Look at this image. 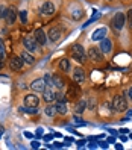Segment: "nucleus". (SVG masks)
<instances>
[{"mask_svg":"<svg viewBox=\"0 0 132 150\" xmlns=\"http://www.w3.org/2000/svg\"><path fill=\"white\" fill-rule=\"evenodd\" d=\"M3 18L6 20L8 24H14L15 23V18H17V11H15V8H8V9L5 11V17Z\"/></svg>","mask_w":132,"mask_h":150,"instance_id":"6e6552de","label":"nucleus"},{"mask_svg":"<svg viewBox=\"0 0 132 150\" xmlns=\"http://www.w3.org/2000/svg\"><path fill=\"white\" fill-rule=\"evenodd\" d=\"M23 46H24V49L28 52H35L37 47H38V42L35 41V38H32V37H26L23 40Z\"/></svg>","mask_w":132,"mask_h":150,"instance_id":"423d86ee","label":"nucleus"},{"mask_svg":"<svg viewBox=\"0 0 132 150\" xmlns=\"http://www.w3.org/2000/svg\"><path fill=\"white\" fill-rule=\"evenodd\" d=\"M106 33H108L106 28H99V29H96V30L93 32L91 40H94V41H102L103 38H106Z\"/></svg>","mask_w":132,"mask_h":150,"instance_id":"f8f14e48","label":"nucleus"},{"mask_svg":"<svg viewBox=\"0 0 132 150\" xmlns=\"http://www.w3.org/2000/svg\"><path fill=\"white\" fill-rule=\"evenodd\" d=\"M125 23H126V17H125L123 12H117L111 20V24L116 30H121L123 28H125Z\"/></svg>","mask_w":132,"mask_h":150,"instance_id":"7ed1b4c3","label":"nucleus"},{"mask_svg":"<svg viewBox=\"0 0 132 150\" xmlns=\"http://www.w3.org/2000/svg\"><path fill=\"white\" fill-rule=\"evenodd\" d=\"M35 41L38 42V46H44V44H46V41H47V37H46V32H44L43 29H37L35 30Z\"/></svg>","mask_w":132,"mask_h":150,"instance_id":"4468645a","label":"nucleus"},{"mask_svg":"<svg viewBox=\"0 0 132 150\" xmlns=\"http://www.w3.org/2000/svg\"><path fill=\"white\" fill-rule=\"evenodd\" d=\"M96 147H97V144H96V143H91L90 144V149H96Z\"/></svg>","mask_w":132,"mask_h":150,"instance_id":"c9c22d12","label":"nucleus"},{"mask_svg":"<svg viewBox=\"0 0 132 150\" xmlns=\"http://www.w3.org/2000/svg\"><path fill=\"white\" fill-rule=\"evenodd\" d=\"M85 108H87V102L85 100H79L77 105H76V108H75V112L76 114H82L85 111Z\"/></svg>","mask_w":132,"mask_h":150,"instance_id":"412c9836","label":"nucleus"},{"mask_svg":"<svg viewBox=\"0 0 132 150\" xmlns=\"http://www.w3.org/2000/svg\"><path fill=\"white\" fill-rule=\"evenodd\" d=\"M56 99H58V100H65V99H64V94H59V93L56 94Z\"/></svg>","mask_w":132,"mask_h":150,"instance_id":"473e14b6","label":"nucleus"},{"mask_svg":"<svg viewBox=\"0 0 132 150\" xmlns=\"http://www.w3.org/2000/svg\"><path fill=\"white\" fill-rule=\"evenodd\" d=\"M99 49H100L102 53H105V55H109L111 52H112V41H111L109 38H103V40L100 41V46H99Z\"/></svg>","mask_w":132,"mask_h":150,"instance_id":"0eeeda50","label":"nucleus"},{"mask_svg":"<svg viewBox=\"0 0 132 150\" xmlns=\"http://www.w3.org/2000/svg\"><path fill=\"white\" fill-rule=\"evenodd\" d=\"M55 108H56V112L61 114V115L67 114V103H65V100H58V103H56Z\"/></svg>","mask_w":132,"mask_h":150,"instance_id":"6ab92c4d","label":"nucleus"},{"mask_svg":"<svg viewBox=\"0 0 132 150\" xmlns=\"http://www.w3.org/2000/svg\"><path fill=\"white\" fill-rule=\"evenodd\" d=\"M5 11H6V8L3 5H0V18H3V17H5Z\"/></svg>","mask_w":132,"mask_h":150,"instance_id":"c756f323","label":"nucleus"},{"mask_svg":"<svg viewBox=\"0 0 132 150\" xmlns=\"http://www.w3.org/2000/svg\"><path fill=\"white\" fill-rule=\"evenodd\" d=\"M65 96L68 97L70 100H73V99H76V97L79 96V90H77V86H75V88H73V86H70V90H68V93H67Z\"/></svg>","mask_w":132,"mask_h":150,"instance_id":"aec40b11","label":"nucleus"},{"mask_svg":"<svg viewBox=\"0 0 132 150\" xmlns=\"http://www.w3.org/2000/svg\"><path fill=\"white\" fill-rule=\"evenodd\" d=\"M112 108H114V111H117V112L126 111V109H128V102H126V99H125V96H121V94L114 96Z\"/></svg>","mask_w":132,"mask_h":150,"instance_id":"f257e3e1","label":"nucleus"},{"mask_svg":"<svg viewBox=\"0 0 132 150\" xmlns=\"http://www.w3.org/2000/svg\"><path fill=\"white\" fill-rule=\"evenodd\" d=\"M44 112H46V115H49V117H53L55 114H56V108L53 106V105H47L46 108H44Z\"/></svg>","mask_w":132,"mask_h":150,"instance_id":"4be33fe9","label":"nucleus"},{"mask_svg":"<svg viewBox=\"0 0 132 150\" xmlns=\"http://www.w3.org/2000/svg\"><path fill=\"white\" fill-rule=\"evenodd\" d=\"M47 35H49V40H50V41H58V40L61 38V35H62V32H61L59 28H52Z\"/></svg>","mask_w":132,"mask_h":150,"instance_id":"dca6fc26","label":"nucleus"},{"mask_svg":"<svg viewBox=\"0 0 132 150\" xmlns=\"http://www.w3.org/2000/svg\"><path fill=\"white\" fill-rule=\"evenodd\" d=\"M72 53H73V59H76L77 62L84 64L87 61V55H85V50L81 44H75L73 49H72Z\"/></svg>","mask_w":132,"mask_h":150,"instance_id":"f03ea898","label":"nucleus"},{"mask_svg":"<svg viewBox=\"0 0 132 150\" xmlns=\"http://www.w3.org/2000/svg\"><path fill=\"white\" fill-rule=\"evenodd\" d=\"M43 99L46 100L47 103H52L55 99H56V93L53 91V88H52V85H49V88H46V90L43 91Z\"/></svg>","mask_w":132,"mask_h":150,"instance_id":"9b49d317","label":"nucleus"},{"mask_svg":"<svg viewBox=\"0 0 132 150\" xmlns=\"http://www.w3.org/2000/svg\"><path fill=\"white\" fill-rule=\"evenodd\" d=\"M20 58H21V61H23V62H26V64H33L35 62V59H33V56L29 53V52L28 50H23L21 52V53H20Z\"/></svg>","mask_w":132,"mask_h":150,"instance_id":"f3484780","label":"nucleus"},{"mask_svg":"<svg viewBox=\"0 0 132 150\" xmlns=\"http://www.w3.org/2000/svg\"><path fill=\"white\" fill-rule=\"evenodd\" d=\"M40 14L44 17H49V15H53L55 14V6L52 2H44L40 8Z\"/></svg>","mask_w":132,"mask_h":150,"instance_id":"20e7f679","label":"nucleus"},{"mask_svg":"<svg viewBox=\"0 0 132 150\" xmlns=\"http://www.w3.org/2000/svg\"><path fill=\"white\" fill-rule=\"evenodd\" d=\"M52 85H53V86H56V88H59V90H61V88H64V79L62 77H61V76H58V74H53V76H52Z\"/></svg>","mask_w":132,"mask_h":150,"instance_id":"a211bd4d","label":"nucleus"},{"mask_svg":"<svg viewBox=\"0 0 132 150\" xmlns=\"http://www.w3.org/2000/svg\"><path fill=\"white\" fill-rule=\"evenodd\" d=\"M3 65H5V55H3V52L0 50V70L3 68Z\"/></svg>","mask_w":132,"mask_h":150,"instance_id":"c85d7f7f","label":"nucleus"},{"mask_svg":"<svg viewBox=\"0 0 132 150\" xmlns=\"http://www.w3.org/2000/svg\"><path fill=\"white\" fill-rule=\"evenodd\" d=\"M20 20L21 23H28V11H20Z\"/></svg>","mask_w":132,"mask_h":150,"instance_id":"a878e982","label":"nucleus"},{"mask_svg":"<svg viewBox=\"0 0 132 150\" xmlns=\"http://www.w3.org/2000/svg\"><path fill=\"white\" fill-rule=\"evenodd\" d=\"M31 88L37 93H43L46 90V81H44V79H37V81H33L31 83Z\"/></svg>","mask_w":132,"mask_h":150,"instance_id":"ddd939ff","label":"nucleus"},{"mask_svg":"<svg viewBox=\"0 0 132 150\" xmlns=\"http://www.w3.org/2000/svg\"><path fill=\"white\" fill-rule=\"evenodd\" d=\"M3 132H5V129H3V126H2V125H0V137L3 135Z\"/></svg>","mask_w":132,"mask_h":150,"instance_id":"f704fd0d","label":"nucleus"},{"mask_svg":"<svg viewBox=\"0 0 132 150\" xmlns=\"http://www.w3.org/2000/svg\"><path fill=\"white\" fill-rule=\"evenodd\" d=\"M31 146H32V149H38L40 147V143H38V141H32Z\"/></svg>","mask_w":132,"mask_h":150,"instance_id":"7c9ffc66","label":"nucleus"},{"mask_svg":"<svg viewBox=\"0 0 132 150\" xmlns=\"http://www.w3.org/2000/svg\"><path fill=\"white\" fill-rule=\"evenodd\" d=\"M126 23H129V26H132V9L128 11V15H126Z\"/></svg>","mask_w":132,"mask_h":150,"instance_id":"cd10ccee","label":"nucleus"},{"mask_svg":"<svg viewBox=\"0 0 132 150\" xmlns=\"http://www.w3.org/2000/svg\"><path fill=\"white\" fill-rule=\"evenodd\" d=\"M24 135L28 137V138H32V134H29V132H24Z\"/></svg>","mask_w":132,"mask_h":150,"instance_id":"e433bc0d","label":"nucleus"},{"mask_svg":"<svg viewBox=\"0 0 132 150\" xmlns=\"http://www.w3.org/2000/svg\"><path fill=\"white\" fill-rule=\"evenodd\" d=\"M0 50H3V41L0 40Z\"/></svg>","mask_w":132,"mask_h":150,"instance_id":"ea45409f","label":"nucleus"},{"mask_svg":"<svg viewBox=\"0 0 132 150\" xmlns=\"http://www.w3.org/2000/svg\"><path fill=\"white\" fill-rule=\"evenodd\" d=\"M84 144H85V139H81V141H77V146H79V147H84Z\"/></svg>","mask_w":132,"mask_h":150,"instance_id":"72a5a7b5","label":"nucleus"},{"mask_svg":"<svg viewBox=\"0 0 132 150\" xmlns=\"http://www.w3.org/2000/svg\"><path fill=\"white\" fill-rule=\"evenodd\" d=\"M88 58H90L91 61H94V62H100V61H103V53L100 52V49L91 47L90 50H88Z\"/></svg>","mask_w":132,"mask_h":150,"instance_id":"39448f33","label":"nucleus"},{"mask_svg":"<svg viewBox=\"0 0 132 150\" xmlns=\"http://www.w3.org/2000/svg\"><path fill=\"white\" fill-rule=\"evenodd\" d=\"M20 111L21 112H29V114H37L38 112V108H29V106H23V108H20Z\"/></svg>","mask_w":132,"mask_h":150,"instance_id":"393cba45","label":"nucleus"},{"mask_svg":"<svg viewBox=\"0 0 132 150\" xmlns=\"http://www.w3.org/2000/svg\"><path fill=\"white\" fill-rule=\"evenodd\" d=\"M100 15H102L100 12H94V14H93V17H91V18H90V20H88L87 23H84V26H82V28L85 29V28H87V26H90V24H91L93 21H96V20H97V18H100Z\"/></svg>","mask_w":132,"mask_h":150,"instance_id":"b1692460","label":"nucleus"},{"mask_svg":"<svg viewBox=\"0 0 132 150\" xmlns=\"http://www.w3.org/2000/svg\"><path fill=\"white\" fill-rule=\"evenodd\" d=\"M99 144H100L102 149H108V141H106V143H103V141H102V143H99Z\"/></svg>","mask_w":132,"mask_h":150,"instance_id":"2f4dec72","label":"nucleus"},{"mask_svg":"<svg viewBox=\"0 0 132 150\" xmlns=\"http://www.w3.org/2000/svg\"><path fill=\"white\" fill-rule=\"evenodd\" d=\"M129 97H131V100H132V86L129 88Z\"/></svg>","mask_w":132,"mask_h":150,"instance_id":"4c0bfd02","label":"nucleus"},{"mask_svg":"<svg viewBox=\"0 0 132 150\" xmlns=\"http://www.w3.org/2000/svg\"><path fill=\"white\" fill-rule=\"evenodd\" d=\"M73 79H75V82H77V83L85 82V73H84V70L82 68H75L73 70Z\"/></svg>","mask_w":132,"mask_h":150,"instance_id":"2eb2a0df","label":"nucleus"},{"mask_svg":"<svg viewBox=\"0 0 132 150\" xmlns=\"http://www.w3.org/2000/svg\"><path fill=\"white\" fill-rule=\"evenodd\" d=\"M38 103H40V99L35 94H29L24 97V105L29 108H38Z\"/></svg>","mask_w":132,"mask_h":150,"instance_id":"1a4fd4ad","label":"nucleus"},{"mask_svg":"<svg viewBox=\"0 0 132 150\" xmlns=\"http://www.w3.org/2000/svg\"><path fill=\"white\" fill-rule=\"evenodd\" d=\"M59 68H61V71H68L70 70V61L68 59H61Z\"/></svg>","mask_w":132,"mask_h":150,"instance_id":"5701e85b","label":"nucleus"},{"mask_svg":"<svg viewBox=\"0 0 132 150\" xmlns=\"http://www.w3.org/2000/svg\"><path fill=\"white\" fill-rule=\"evenodd\" d=\"M116 149H119V150H120V149H123V146H121V144H116Z\"/></svg>","mask_w":132,"mask_h":150,"instance_id":"58836bf2","label":"nucleus"},{"mask_svg":"<svg viewBox=\"0 0 132 150\" xmlns=\"http://www.w3.org/2000/svg\"><path fill=\"white\" fill-rule=\"evenodd\" d=\"M21 67H23V61L20 56H12L9 59V68L12 71H18V70H21Z\"/></svg>","mask_w":132,"mask_h":150,"instance_id":"9d476101","label":"nucleus"},{"mask_svg":"<svg viewBox=\"0 0 132 150\" xmlns=\"http://www.w3.org/2000/svg\"><path fill=\"white\" fill-rule=\"evenodd\" d=\"M82 14H84V12H82L81 9H76L75 12H72V17H73L75 20H79V18H81V17H82Z\"/></svg>","mask_w":132,"mask_h":150,"instance_id":"bb28decb","label":"nucleus"}]
</instances>
